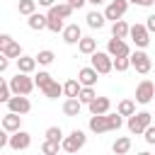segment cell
Wrapping results in <instances>:
<instances>
[{"label":"cell","instance_id":"6da1fadb","mask_svg":"<svg viewBox=\"0 0 155 155\" xmlns=\"http://www.w3.org/2000/svg\"><path fill=\"white\" fill-rule=\"evenodd\" d=\"M10 87H12V94L27 97V94L36 87V82H34V78H29V75H24V73H17L15 78H10Z\"/></svg>","mask_w":155,"mask_h":155},{"label":"cell","instance_id":"7a4b0ae2","mask_svg":"<svg viewBox=\"0 0 155 155\" xmlns=\"http://www.w3.org/2000/svg\"><path fill=\"white\" fill-rule=\"evenodd\" d=\"M148 126H153V114L150 111H138V114L128 116V131L131 133L140 136V133H145Z\"/></svg>","mask_w":155,"mask_h":155},{"label":"cell","instance_id":"3957f363","mask_svg":"<svg viewBox=\"0 0 155 155\" xmlns=\"http://www.w3.org/2000/svg\"><path fill=\"white\" fill-rule=\"evenodd\" d=\"M85 143H87V136H85V131L75 128V131H70V136H65V138H63L61 148H63L65 153H78L80 148H85Z\"/></svg>","mask_w":155,"mask_h":155},{"label":"cell","instance_id":"277c9868","mask_svg":"<svg viewBox=\"0 0 155 155\" xmlns=\"http://www.w3.org/2000/svg\"><path fill=\"white\" fill-rule=\"evenodd\" d=\"M90 61H92V68H94L99 75H107V73L114 70V58H111L107 51H97V53H92Z\"/></svg>","mask_w":155,"mask_h":155},{"label":"cell","instance_id":"5b68a950","mask_svg":"<svg viewBox=\"0 0 155 155\" xmlns=\"http://www.w3.org/2000/svg\"><path fill=\"white\" fill-rule=\"evenodd\" d=\"M107 53L111 56V58H128L131 56V48H128V44H126V39H109V44H107Z\"/></svg>","mask_w":155,"mask_h":155},{"label":"cell","instance_id":"8992f818","mask_svg":"<svg viewBox=\"0 0 155 155\" xmlns=\"http://www.w3.org/2000/svg\"><path fill=\"white\" fill-rule=\"evenodd\" d=\"M131 68H136V73L145 75V73H150L153 61H150V56H148L145 51H133V53H131Z\"/></svg>","mask_w":155,"mask_h":155},{"label":"cell","instance_id":"52a82bcc","mask_svg":"<svg viewBox=\"0 0 155 155\" xmlns=\"http://www.w3.org/2000/svg\"><path fill=\"white\" fill-rule=\"evenodd\" d=\"M126 10H128V0H111L107 5V10H104V17L111 19V24H114V22H119L126 15Z\"/></svg>","mask_w":155,"mask_h":155},{"label":"cell","instance_id":"ba28073f","mask_svg":"<svg viewBox=\"0 0 155 155\" xmlns=\"http://www.w3.org/2000/svg\"><path fill=\"white\" fill-rule=\"evenodd\" d=\"M155 97V85L150 80H140L138 87H136V102L138 104H150Z\"/></svg>","mask_w":155,"mask_h":155},{"label":"cell","instance_id":"9c48e42d","mask_svg":"<svg viewBox=\"0 0 155 155\" xmlns=\"http://www.w3.org/2000/svg\"><path fill=\"white\" fill-rule=\"evenodd\" d=\"M128 36L133 39V44H136L138 48H145V46L150 44V31H148V27H145V24H133Z\"/></svg>","mask_w":155,"mask_h":155},{"label":"cell","instance_id":"30bf717a","mask_svg":"<svg viewBox=\"0 0 155 155\" xmlns=\"http://www.w3.org/2000/svg\"><path fill=\"white\" fill-rule=\"evenodd\" d=\"M7 111L24 116V114H29V111H31V102H29L27 97H22V94H15V97L7 102Z\"/></svg>","mask_w":155,"mask_h":155},{"label":"cell","instance_id":"8fae6325","mask_svg":"<svg viewBox=\"0 0 155 155\" xmlns=\"http://www.w3.org/2000/svg\"><path fill=\"white\" fill-rule=\"evenodd\" d=\"M90 131L92 133H97V136H102V133H107V131H111V124H109V114H102V116H90Z\"/></svg>","mask_w":155,"mask_h":155},{"label":"cell","instance_id":"7c38bea8","mask_svg":"<svg viewBox=\"0 0 155 155\" xmlns=\"http://www.w3.org/2000/svg\"><path fill=\"white\" fill-rule=\"evenodd\" d=\"M97 75H99V73H97L92 65H85V68L78 70V80H80L82 87H94V85H97Z\"/></svg>","mask_w":155,"mask_h":155},{"label":"cell","instance_id":"4fadbf2b","mask_svg":"<svg viewBox=\"0 0 155 155\" xmlns=\"http://www.w3.org/2000/svg\"><path fill=\"white\" fill-rule=\"evenodd\" d=\"M2 131H7V133H17V131H22V116L19 114H12V111H7L5 116H2Z\"/></svg>","mask_w":155,"mask_h":155},{"label":"cell","instance_id":"5bb4252c","mask_svg":"<svg viewBox=\"0 0 155 155\" xmlns=\"http://www.w3.org/2000/svg\"><path fill=\"white\" fill-rule=\"evenodd\" d=\"M29 145H31V136L27 131H17V133L10 136V148L12 150H27Z\"/></svg>","mask_w":155,"mask_h":155},{"label":"cell","instance_id":"9a60e30c","mask_svg":"<svg viewBox=\"0 0 155 155\" xmlns=\"http://www.w3.org/2000/svg\"><path fill=\"white\" fill-rule=\"evenodd\" d=\"M109 107H111L109 97H97L92 104H87V109H90V114H92V116H102V114H109Z\"/></svg>","mask_w":155,"mask_h":155},{"label":"cell","instance_id":"2e32d148","mask_svg":"<svg viewBox=\"0 0 155 155\" xmlns=\"http://www.w3.org/2000/svg\"><path fill=\"white\" fill-rule=\"evenodd\" d=\"M80 39H82V29L78 27V24H65V29H63V41L65 44H80Z\"/></svg>","mask_w":155,"mask_h":155},{"label":"cell","instance_id":"e0dca14e","mask_svg":"<svg viewBox=\"0 0 155 155\" xmlns=\"http://www.w3.org/2000/svg\"><path fill=\"white\" fill-rule=\"evenodd\" d=\"M36 65H39V63H36V56H22V58H17V73L31 75Z\"/></svg>","mask_w":155,"mask_h":155},{"label":"cell","instance_id":"ac0fdd59","mask_svg":"<svg viewBox=\"0 0 155 155\" xmlns=\"http://www.w3.org/2000/svg\"><path fill=\"white\" fill-rule=\"evenodd\" d=\"M29 29L34 31H41V29H48V15H41V12H34L29 19H27Z\"/></svg>","mask_w":155,"mask_h":155},{"label":"cell","instance_id":"d6986e66","mask_svg":"<svg viewBox=\"0 0 155 155\" xmlns=\"http://www.w3.org/2000/svg\"><path fill=\"white\" fill-rule=\"evenodd\" d=\"M63 29H65L63 17L51 7V10H48V31H53V34H58V31H61V34H63Z\"/></svg>","mask_w":155,"mask_h":155},{"label":"cell","instance_id":"ffe728a7","mask_svg":"<svg viewBox=\"0 0 155 155\" xmlns=\"http://www.w3.org/2000/svg\"><path fill=\"white\" fill-rule=\"evenodd\" d=\"M63 92H65V97H68V99H78V97H80V92H82V85H80V80L70 78L68 82H63Z\"/></svg>","mask_w":155,"mask_h":155},{"label":"cell","instance_id":"44dd1931","mask_svg":"<svg viewBox=\"0 0 155 155\" xmlns=\"http://www.w3.org/2000/svg\"><path fill=\"white\" fill-rule=\"evenodd\" d=\"M87 27L90 29H102L104 27V22H107V17H104V12H97V10H92V12H87Z\"/></svg>","mask_w":155,"mask_h":155},{"label":"cell","instance_id":"7402d4cb","mask_svg":"<svg viewBox=\"0 0 155 155\" xmlns=\"http://www.w3.org/2000/svg\"><path fill=\"white\" fill-rule=\"evenodd\" d=\"M78 51H80V53H85V56L97 53V39H92V36H82V39H80V44H78Z\"/></svg>","mask_w":155,"mask_h":155},{"label":"cell","instance_id":"603a6c76","mask_svg":"<svg viewBox=\"0 0 155 155\" xmlns=\"http://www.w3.org/2000/svg\"><path fill=\"white\" fill-rule=\"evenodd\" d=\"M128 34H131V27H128L124 19H119V22L111 24V36H114V39H128Z\"/></svg>","mask_w":155,"mask_h":155},{"label":"cell","instance_id":"cb8c5ba5","mask_svg":"<svg viewBox=\"0 0 155 155\" xmlns=\"http://www.w3.org/2000/svg\"><path fill=\"white\" fill-rule=\"evenodd\" d=\"M111 150H114V155H126V153L131 150V138H128V136H119V138L114 140Z\"/></svg>","mask_w":155,"mask_h":155},{"label":"cell","instance_id":"d4e9b609","mask_svg":"<svg viewBox=\"0 0 155 155\" xmlns=\"http://www.w3.org/2000/svg\"><path fill=\"white\" fill-rule=\"evenodd\" d=\"M82 111V102L80 99H65L63 102V114L65 116H78Z\"/></svg>","mask_w":155,"mask_h":155},{"label":"cell","instance_id":"484cf974","mask_svg":"<svg viewBox=\"0 0 155 155\" xmlns=\"http://www.w3.org/2000/svg\"><path fill=\"white\" fill-rule=\"evenodd\" d=\"M0 53H2L5 58H15V61L24 56V53H22V46H19L17 41H12V44H7L5 48H0Z\"/></svg>","mask_w":155,"mask_h":155},{"label":"cell","instance_id":"4316f807","mask_svg":"<svg viewBox=\"0 0 155 155\" xmlns=\"http://www.w3.org/2000/svg\"><path fill=\"white\" fill-rule=\"evenodd\" d=\"M34 82H36V87L44 92V90H46V87L53 82V78H51V73H46V70H39V73L34 75Z\"/></svg>","mask_w":155,"mask_h":155},{"label":"cell","instance_id":"83f0119b","mask_svg":"<svg viewBox=\"0 0 155 155\" xmlns=\"http://www.w3.org/2000/svg\"><path fill=\"white\" fill-rule=\"evenodd\" d=\"M116 111H119L121 116H133V114H136V102H133V99H121L119 107H116Z\"/></svg>","mask_w":155,"mask_h":155},{"label":"cell","instance_id":"f1b7e54d","mask_svg":"<svg viewBox=\"0 0 155 155\" xmlns=\"http://www.w3.org/2000/svg\"><path fill=\"white\" fill-rule=\"evenodd\" d=\"M44 94H46L48 99H58V97H61V94H65V92H63V85L53 80V82H51V85H48V87L44 90Z\"/></svg>","mask_w":155,"mask_h":155},{"label":"cell","instance_id":"f546056e","mask_svg":"<svg viewBox=\"0 0 155 155\" xmlns=\"http://www.w3.org/2000/svg\"><path fill=\"white\" fill-rule=\"evenodd\" d=\"M17 10H19V15H27V17H31V15L36 12V0H19Z\"/></svg>","mask_w":155,"mask_h":155},{"label":"cell","instance_id":"4dcf8cb0","mask_svg":"<svg viewBox=\"0 0 155 155\" xmlns=\"http://www.w3.org/2000/svg\"><path fill=\"white\" fill-rule=\"evenodd\" d=\"M53 58H56V53H53L51 48H44V51L36 53V63H39V65H51Z\"/></svg>","mask_w":155,"mask_h":155},{"label":"cell","instance_id":"1f68e13d","mask_svg":"<svg viewBox=\"0 0 155 155\" xmlns=\"http://www.w3.org/2000/svg\"><path fill=\"white\" fill-rule=\"evenodd\" d=\"M44 136H46V140H56V143H63V138H65L63 131H61V126H48Z\"/></svg>","mask_w":155,"mask_h":155},{"label":"cell","instance_id":"d6a6232c","mask_svg":"<svg viewBox=\"0 0 155 155\" xmlns=\"http://www.w3.org/2000/svg\"><path fill=\"white\" fill-rule=\"evenodd\" d=\"M12 97H15V94H12L10 80H2V82H0V102H5V104H7V102H10Z\"/></svg>","mask_w":155,"mask_h":155},{"label":"cell","instance_id":"836d02e7","mask_svg":"<svg viewBox=\"0 0 155 155\" xmlns=\"http://www.w3.org/2000/svg\"><path fill=\"white\" fill-rule=\"evenodd\" d=\"M82 104H92L94 99H97V92H94V87H82V92H80V97H78Z\"/></svg>","mask_w":155,"mask_h":155},{"label":"cell","instance_id":"e575fe53","mask_svg":"<svg viewBox=\"0 0 155 155\" xmlns=\"http://www.w3.org/2000/svg\"><path fill=\"white\" fill-rule=\"evenodd\" d=\"M58 148H61V143H56V140H44L41 143V153L44 155H58Z\"/></svg>","mask_w":155,"mask_h":155},{"label":"cell","instance_id":"d590c367","mask_svg":"<svg viewBox=\"0 0 155 155\" xmlns=\"http://www.w3.org/2000/svg\"><path fill=\"white\" fill-rule=\"evenodd\" d=\"M53 10H56V12H58V15L63 17V19H68V17L73 15V5H68V2H58V5L53 7Z\"/></svg>","mask_w":155,"mask_h":155},{"label":"cell","instance_id":"8d00e7d4","mask_svg":"<svg viewBox=\"0 0 155 155\" xmlns=\"http://www.w3.org/2000/svg\"><path fill=\"white\" fill-rule=\"evenodd\" d=\"M128 68H131V56H128V58H114V70L126 73Z\"/></svg>","mask_w":155,"mask_h":155},{"label":"cell","instance_id":"74e56055","mask_svg":"<svg viewBox=\"0 0 155 155\" xmlns=\"http://www.w3.org/2000/svg\"><path fill=\"white\" fill-rule=\"evenodd\" d=\"M143 138H145V143H148V145H155V126H148V128H145V133H143Z\"/></svg>","mask_w":155,"mask_h":155},{"label":"cell","instance_id":"f35d334b","mask_svg":"<svg viewBox=\"0 0 155 155\" xmlns=\"http://www.w3.org/2000/svg\"><path fill=\"white\" fill-rule=\"evenodd\" d=\"M145 27H148V31H150V34H155V15L145 17Z\"/></svg>","mask_w":155,"mask_h":155},{"label":"cell","instance_id":"ab89813d","mask_svg":"<svg viewBox=\"0 0 155 155\" xmlns=\"http://www.w3.org/2000/svg\"><path fill=\"white\" fill-rule=\"evenodd\" d=\"M12 41H15V39H12L10 34H0V48H5V46H7V44H12Z\"/></svg>","mask_w":155,"mask_h":155},{"label":"cell","instance_id":"60d3db41","mask_svg":"<svg viewBox=\"0 0 155 155\" xmlns=\"http://www.w3.org/2000/svg\"><path fill=\"white\" fill-rule=\"evenodd\" d=\"M65 2H68V5H73V10H80V7H82L87 0H65Z\"/></svg>","mask_w":155,"mask_h":155},{"label":"cell","instance_id":"b9f144b4","mask_svg":"<svg viewBox=\"0 0 155 155\" xmlns=\"http://www.w3.org/2000/svg\"><path fill=\"white\" fill-rule=\"evenodd\" d=\"M7 68H10V58H5V56H2V58H0V73H5Z\"/></svg>","mask_w":155,"mask_h":155},{"label":"cell","instance_id":"7bdbcfd3","mask_svg":"<svg viewBox=\"0 0 155 155\" xmlns=\"http://www.w3.org/2000/svg\"><path fill=\"white\" fill-rule=\"evenodd\" d=\"M131 2H133V5H140V7H150L155 0H131Z\"/></svg>","mask_w":155,"mask_h":155},{"label":"cell","instance_id":"ee69618b","mask_svg":"<svg viewBox=\"0 0 155 155\" xmlns=\"http://www.w3.org/2000/svg\"><path fill=\"white\" fill-rule=\"evenodd\" d=\"M39 5H41V7H48V10H51V7H56V0H39Z\"/></svg>","mask_w":155,"mask_h":155},{"label":"cell","instance_id":"f6af8a7d","mask_svg":"<svg viewBox=\"0 0 155 155\" xmlns=\"http://www.w3.org/2000/svg\"><path fill=\"white\" fill-rule=\"evenodd\" d=\"M87 2H90V5H94V7H97V5H102V2H104V0H87Z\"/></svg>","mask_w":155,"mask_h":155},{"label":"cell","instance_id":"bcb514c9","mask_svg":"<svg viewBox=\"0 0 155 155\" xmlns=\"http://www.w3.org/2000/svg\"><path fill=\"white\" fill-rule=\"evenodd\" d=\"M136 155H150V153H145V150H143V153H136Z\"/></svg>","mask_w":155,"mask_h":155},{"label":"cell","instance_id":"7dc6e473","mask_svg":"<svg viewBox=\"0 0 155 155\" xmlns=\"http://www.w3.org/2000/svg\"><path fill=\"white\" fill-rule=\"evenodd\" d=\"M153 116H155V114H153Z\"/></svg>","mask_w":155,"mask_h":155},{"label":"cell","instance_id":"c3c4849f","mask_svg":"<svg viewBox=\"0 0 155 155\" xmlns=\"http://www.w3.org/2000/svg\"><path fill=\"white\" fill-rule=\"evenodd\" d=\"M128 2H131V0H128Z\"/></svg>","mask_w":155,"mask_h":155},{"label":"cell","instance_id":"681fc988","mask_svg":"<svg viewBox=\"0 0 155 155\" xmlns=\"http://www.w3.org/2000/svg\"><path fill=\"white\" fill-rule=\"evenodd\" d=\"M41 155H44V153H41Z\"/></svg>","mask_w":155,"mask_h":155}]
</instances>
